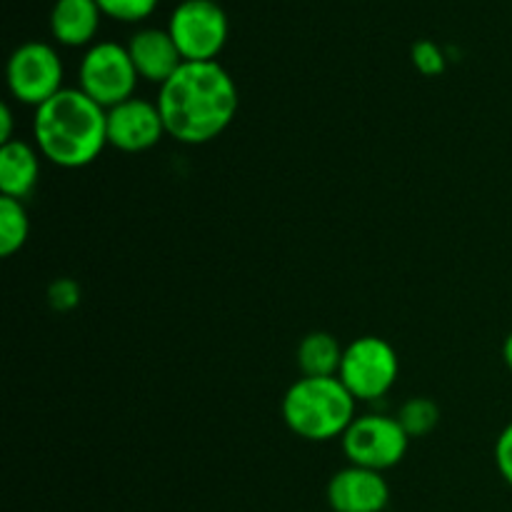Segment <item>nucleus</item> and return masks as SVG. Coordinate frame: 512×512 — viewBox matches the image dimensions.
<instances>
[{"label": "nucleus", "mask_w": 512, "mask_h": 512, "mask_svg": "<svg viewBox=\"0 0 512 512\" xmlns=\"http://www.w3.org/2000/svg\"><path fill=\"white\" fill-rule=\"evenodd\" d=\"M165 133L185 145L220 138L238 115V85L218 63H183L158 93Z\"/></svg>", "instance_id": "f257e3e1"}, {"label": "nucleus", "mask_w": 512, "mask_h": 512, "mask_svg": "<svg viewBox=\"0 0 512 512\" xmlns=\"http://www.w3.org/2000/svg\"><path fill=\"white\" fill-rule=\"evenodd\" d=\"M33 138L38 153L58 168H85L108 145V110L80 88H63L35 108Z\"/></svg>", "instance_id": "f03ea898"}, {"label": "nucleus", "mask_w": 512, "mask_h": 512, "mask_svg": "<svg viewBox=\"0 0 512 512\" xmlns=\"http://www.w3.org/2000/svg\"><path fill=\"white\" fill-rule=\"evenodd\" d=\"M358 400L353 398L343 380L335 378H300L285 390L283 413L290 433L310 443H328L343 438L358 415Z\"/></svg>", "instance_id": "7ed1b4c3"}, {"label": "nucleus", "mask_w": 512, "mask_h": 512, "mask_svg": "<svg viewBox=\"0 0 512 512\" xmlns=\"http://www.w3.org/2000/svg\"><path fill=\"white\" fill-rule=\"evenodd\" d=\"M138 80L140 75L130 58L128 45H120L115 40L93 43L80 60L78 88L105 110L135 98Z\"/></svg>", "instance_id": "20e7f679"}, {"label": "nucleus", "mask_w": 512, "mask_h": 512, "mask_svg": "<svg viewBox=\"0 0 512 512\" xmlns=\"http://www.w3.org/2000/svg\"><path fill=\"white\" fill-rule=\"evenodd\" d=\"M400 375V358L388 340L363 335L345 345L338 378L358 403H373L393 390Z\"/></svg>", "instance_id": "39448f33"}, {"label": "nucleus", "mask_w": 512, "mask_h": 512, "mask_svg": "<svg viewBox=\"0 0 512 512\" xmlns=\"http://www.w3.org/2000/svg\"><path fill=\"white\" fill-rule=\"evenodd\" d=\"M168 33L185 63H210L223 53L230 23L215 0H183L170 13Z\"/></svg>", "instance_id": "423d86ee"}, {"label": "nucleus", "mask_w": 512, "mask_h": 512, "mask_svg": "<svg viewBox=\"0 0 512 512\" xmlns=\"http://www.w3.org/2000/svg\"><path fill=\"white\" fill-rule=\"evenodd\" d=\"M340 440L350 465L378 473L403 463L410 448V435L405 433L400 420L380 413L358 415Z\"/></svg>", "instance_id": "0eeeda50"}, {"label": "nucleus", "mask_w": 512, "mask_h": 512, "mask_svg": "<svg viewBox=\"0 0 512 512\" xmlns=\"http://www.w3.org/2000/svg\"><path fill=\"white\" fill-rule=\"evenodd\" d=\"M8 90L18 103L40 108L65 88V68L58 50L40 40L18 45L5 68Z\"/></svg>", "instance_id": "6e6552de"}, {"label": "nucleus", "mask_w": 512, "mask_h": 512, "mask_svg": "<svg viewBox=\"0 0 512 512\" xmlns=\"http://www.w3.org/2000/svg\"><path fill=\"white\" fill-rule=\"evenodd\" d=\"M165 123L158 103L130 98L108 110V145L123 153H145L163 140Z\"/></svg>", "instance_id": "1a4fd4ad"}, {"label": "nucleus", "mask_w": 512, "mask_h": 512, "mask_svg": "<svg viewBox=\"0 0 512 512\" xmlns=\"http://www.w3.org/2000/svg\"><path fill=\"white\" fill-rule=\"evenodd\" d=\"M388 503L390 485L378 470L348 465L328 483V505L333 512H385Z\"/></svg>", "instance_id": "9d476101"}, {"label": "nucleus", "mask_w": 512, "mask_h": 512, "mask_svg": "<svg viewBox=\"0 0 512 512\" xmlns=\"http://www.w3.org/2000/svg\"><path fill=\"white\" fill-rule=\"evenodd\" d=\"M135 70L148 83L163 85L185 63L168 28H140L128 43Z\"/></svg>", "instance_id": "9b49d317"}, {"label": "nucleus", "mask_w": 512, "mask_h": 512, "mask_svg": "<svg viewBox=\"0 0 512 512\" xmlns=\"http://www.w3.org/2000/svg\"><path fill=\"white\" fill-rule=\"evenodd\" d=\"M100 5L95 0H55L50 10V33L65 48L93 45L100 28Z\"/></svg>", "instance_id": "f8f14e48"}, {"label": "nucleus", "mask_w": 512, "mask_h": 512, "mask_svg": "<svg viewBox=\"0 0 512 512\" xmlns=\"http://www.w3.org/2000/svg\"><path fill=\"white\" fill-rule=\"evenodd\" d=\"M40 180V155L25 140H10L0 148V193L28 198Z\"/></svg>", "instance_id": "ddd939ff"}, {"label": "nucleus", "mask_w": 512, "mask_h": 512, "mask_svg": "<svg viewBox=\"0 0 512 512\" xmlns=\"http://www.w3.org/2000/svg\"><path fill=\"white\" fill-rule=\"evenodd\" d=\"M345 348L323 330L305 335L298 345V368L303 378H335L340 373Z\"/></svg>", "instance_id": "4468645a"}, {"label": "nucleus", "mask_w": 512, "mask_h": 512, "mask_svg": "<svg viewBox=\"0 0 512 512\" xmlns=\"http://www.w3.org/2000/svg\"><path fill=\"white\" fill-rule=\"evenodd\" d=\"M28 235L30 218L23 200L3 195L0 198V255L10 258V255L18 253L28 243Z\"/></svg>", "instance_id": "2eb2a0df"}, {"label": "nucleus", "mask_w": 512, "mask_h": 512, "mask_svg": "<svg viewBox=\"0 0 512 512\" xmlns=\"http://www.w3.org/2000/svg\"><path fill=\"white\" fill-rule=\"evenodd\" d=\"M395 418L400 420V425L410 435V440L425 438V435H430L438 428L440 408L430 398H410L405 400L403 408H400V413Z\"/></svg>", "instance_id": "dca6fc26"}, {"label": "nucleus", "mask_w": 512, "mask_h": 512, "mask_svg": "<svg viewBox=\"0 0 512 512\" xmlns=\"http://www.w3.org/2000/svg\"><path fill=\"white\" fill-rule=\"evenodd\" d=\"M108 18L120 23H140L155 13L160 0H95Z\"/></svg>", "instance_id": "f3484780"}, {"label": "nucleus", "mask_w": 512, "mask_h": 512, "mask_svg": "<svg viewBox=\"0 0 512 512\" xmlns=\"http://www.w3.org/2000/svg\"><path fill=\"white\" fill-rule=\"evenodd\" d=\"M410 58H413V65L428 78H435L445 70L448 60H445V50L440 48L435 40H418L410 50Z\"/></svg>", "instance_id": "a211bd4d"}, {"label": "nucleus", "mask_w": 512, "mask_h": 512, "mask_svg": "<svg viewBox=\"0 0 512 512\" xmlns=\"http://www.w3.org/2000/svg\"><path fill=\"white\" fill-rule=\"evenodd\" d=\"M48 303L58 313H68L80 303V285L70 278L55 280L48 290Z\"/></svg>", "instance_id": "6ab92c4d"}, {"label": "nucleus", "mask_w": 512, "mask_h": 512, "mask_svg": "<svg viewBox=\"0 0 512 512\" xmlns=\"http://www.w3.org/2000/svg\"><path fill=\"white\" fill-rule=\"evenodd\" d=\"M495 465H498L500 475H503L505 483L512 488V423L505 425V430L500 433L498 443H495Z\"/></svg>", "instance_id": "aec40b11"}, {"label": "nucleus", "mask_w": 512, "mask_h": 512, "mask_svg": "<svg viewBox=\"0 0 512 512\" xmlns=\"http://www.w3.org/2000/svg\"><path fill=\"white\" fill-rule=\"evenodd\" d=\"M13 140V110L8 103H3L0 108V143H10Z\"/></svg>", "instance_id": "412c9836"}, {"label": "nucleus", "mask_w": 512, "mask_h": 512, "mask_svg": "<svg viewBox=\"0 0 512 512\" xmlns=\"http://www.w3.org/2000/svg\"><path fill=\"white\" fill-rule=\"evenodd\" d=\"M503 360H505V365L512 370V333L505 338V343H503Z\"/></svg>", "instance_id": "4be33fe9"}]
</instances>
